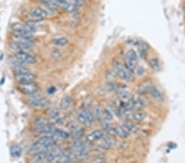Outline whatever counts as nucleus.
I'll use <instances>...</instances> for the list:
<instances>
[{
  "instance_id": "obj_1",
  "label": "nucleus",
  "mask_w": 185,
  "mask_h": 163,
  "mask_svg": "<svg viewBox=\"0 0 185 163\" xmlns=\"http://www.w3.org/2000/svg\"><path fill=\"white\" fill-rule=\"evenodd\" d=\"M9 61L13 64H33L37 62L35 56L26 52H17L16 54L10 55Z\"/></svg>"
},
{
  "instance_id": "obj_2",
  "label": "nucleus",
  "mask_w": 185,
  "mask_h": 163,
  "mask_svg": "<svg viewBox=\"0 0 185 163\" xmlns=\"http://www.w3.org/2000/svg\"><path fill=\"white\" fill-rule=\"evenodd\" d=\"M49 104L50 102L47 98L37 96V93L31 95V98L28 101V106L33 109L45 108V107H48Z\"/></svg>"
},
{
  "instance_id": "obj_3",
  "label": "nucleus",
  "mask_w": 185,
  "mask_h": 163,
  "mask_svg": "<svg viewBox=\"0 0 185 163\" xmlns=\"http://www.w3.org/2000/svg\"><path fill=\"white\" fill-rule=\"evenodd\" d=\"M17 89L20 92L24 95L31 96L39 92V86L35 83H26V84H19L17 86Z\"/></svg>"
},
{
  "instance_id": "obj_4",
  "label": "nucleus",
  "mask_w": 185,
  "mask_h": 163,
  "mask_svg": "<svg viewBox=\"0 0 185 163\" xmlns=\"http://www.w3.org/2000/svg\"><path fill=\"white\" fill-rule=\"evenodd\" d=\"M9 48L13 51L16 52V53H17V52H26V53H28V51L31 50L32 48H33V44L12 41L10 42Z\"/></svg>"
},
{
  "instance_id": "obj_5",
  "label": "nucleus",
  "mask_w": 185,
  "mask_h": 163,
  "mask_svg": "<svg viewBox=\"0 0 185 163\" xmlns=\"http://www.w3.org/2000/svg\"><path fill=\"white\" fill-rule=\"evenodd\" d=\"M14 78L16 83H18L19 84H26V83H35L36 76L30 72V73H26V74H16L14 76Z\"/></svg>"
},
{
  "instance_id": "obj_6",
  "label": "nucleus",
  "mask_w": 185,
  "mask_h": 163,
  "mask_svg": "<svg viewBox=\"0 0 185 163\" xmlns=\"http://www.w3.org/2000/svg\"><path fill=\"white\" fill-rule=\"evenodd\" d=\"M106 136V133L105 130H95V131L90 133L89 134H87L86 136V141L89 143H92L95 141L100 140L103 137H105Z\"/></svg>"
},
{
  "instance_id": "obj_7",
  "label": "nucleus",
  "mask_w": 185,
  "mask_h": 163,
  "mask_svg": "<svg viewBox=\"0 0 185 163\" xmlns=\"http://www.w3.org/2000/svg\"><path fill=\"white\" fill-rule=\"evenodd\" d=\"M118 77H120L121 79H123L124 81H126V82H131L133 79V74L132 72L127 69L125 67H123L121 69L117 72Z\"/></svg>"
},
{
  "instance_id": "obj_8",
  "label": "nucleus",
  "mask_w": 185,
  "mask_h": 163,
  "mask_svg": "<svg viewBox=\"0 0 185 163\" xmlns=\"http://www.w3.org/2000/svg\"><path fill=\"white\" fill-rule=\"evenodd\" d=\"M149 93L151 97H153L154 99L157 101H160L161 102L164 100V96H163L162 92L160 91V89L158 87L155 86H151V87L149 90Z\"/></svg>"
},
{
  "instance_id": "obj_9",
  "label": "nucleus",
  "mask_w": 185,
  "mask_h": 163,
  "mask_svg": "<svg viewBox=\"0 0 185 163\" xmlns=\"http://www.w3.org/2000/svg\"><path fill=\"white\" fill-rule=\"evenodd\" d=\"M117 144V141L115 138H114L113 137H106L105 138V141L104 143L101 145V147L103 149H108V148H111V147H114L116 146Z\"/></svg>"
},
{
  "instance_id": "obj_10",
  "label": "nucleus",
  "mask_w": 185,
  "mask_h": 163,
  "mask_svg": "<svg viewBox=\"0 0 185 163\" xmlns=\"http://www.w3.org/2000/svg\"><path fill=\"white\" fill-rule=\"evenodd\" d=\"M12 71L14 73L15 75H16V74L30 73V71H29L23 64H14L13 67H12Z\"/></svg>"
},
{
  "instance_id": "obj_11",
  "label": "nucleus",
  "mask_w": 185,
  "mask_h": 163,
  "mask_svg": "<svg viewBox=\"0 0 185 163\" xmlns=\"http://www.w3.org/2000/svg\"><path fill=\"white\" fill-rule=\"evenodd\" d=\"M92 114L93 116H94V119L95 120H96L97 122H100L102 121V110L101 109L100 107L99 106H94L92 109Z\"/></svg>"
},
{
  "instance_id": "obj_12",
  "label": "nucleus",
  "mask_w": 185,
  "mask_h": 163,
  "mask_svg": "<svg viewBox=\"0 0 185 163\" xmlns=\"http://www.w3.org/2000/svg\"><path fill=\"white\" fill-rule=\"evenodd\" d=\"M136 67H137V59L127 57L126 63H125V68L133 73L136 69Z\"/></svg>"
},
{
  "instance_id": "obj_13",
  "label": "nucleus",
  "mask_w": 185,
  "mask_h": 163,
  "mask_svg": "<svg viewBox=\"0 0 185 163\" xmlns=\"http://www.w3.org/2000/svg\"><path fill=\"white\" fill-rule=\"evenodd\" d=\"M72 103H73V98L71 96H65L61 100L59 107L61 110H67L70 107Z\"/></svg>"
},
{
  "instance_id": "obj_14",
  "label": "nucleus",
  "mask_w": 185,
  "mask_h": 163,
  "mask_svg": "<svg viewBox=\"0 0 185 163\" xmlns=\"http://www.w3.org/2000/svg\"><path fill=\"white\" fill-rule=\"evenodd\" d=\"M123 127L128 132V133H131V134H136L138 130V128L137 126L133 122L127 121L124 123L123 125Z\"/></svg>"
},
{
  "instance_id": "obj_15",
  "label": "nucleus",
  "mask_w": 185,
  "mask_h": 163,
  "mask_svg": "<svg viewBox=\"0 0 185 163\" xmlns=\"http://www.w3.org/2000/svg\"><path fill=\"white\" fill-rule=\"evenodd\" d=\"M38 1L40 3H41L42 4H44L48 8L49 11H50L52 13L57 9L58 6L54 3L53 0H38Z\"/></svg>"
},
{
  "instance_id": "obj_16",
  "label": "nucleus",
  "mask_w": 185,
  "mask_h": 163,
  "mask_svg": "<svg viewBox=\"0 0 185 163\" xmlns=\"http://www.w3.org/2000/svg\"><path fill=\"white\" fill-rule=\"evenodd\" d=\"M151 83L150 82H144L141 84L139 87H138V92L140 94H145V93L149 92V90L151 87Z\"/></svg>"
},
{
  "instance_id": "obj_17",
  "label": "nucleus",
  "mask_w": 185,
  "mask_h": 163,
  "mask_svg": "<svg viewBox=\"0 0 185 163\" xmlns=\"http://www.w3.org/2000/svg\"><path fill=\"white\" fill-rule=\"evenodd\" d=\"M84 115L86 116V125H91L95 121V119L93 116L92 112L91 111L88 109H85L84 110H82Z\"/></svg>"
},
{
  "instance_id": "obj_18",
  "label": "nucleus",
  "mask_w": 185,
  "mask_h": 163,
  "mask_svg": "<svg viewBox=\"0 0 185 163\" xmlns=\"http://www.w3.org/2000/svg\"><path fill=\"white\" fill-rule=\"evenodd\" d=\"M115 130H116V135H118L122 138H127L129 137V133L123 126H117L115 128Z\"/></svg>"
},
{
  "instance_id": "obj_19",
  "label": "nucleus",
  "mask_w": 185,
  "mask_h": 163,
  "mask_svg": "<svg viewBox=\"0 0 185 163\" xmlns=\"http://www.w3.org/2000/svg\"><path fill=\"white\" fill-rule=\"evenodd\" d=\"M133 100L135 108L142 109L145 106V101H144V100L142 99L141 96H133Z\"/></svg>"
},
{
  "instance_id": "obj_20",
  "label": "nucleus",
  "mask_w": 185,
  "mask_h": 163,
  "mask_svg": "<svg viewBox=\"0 0 185 163\" xmlns=\"http://www.w3.org/2000/svg\"><path fill=\"white\" fill-rule=\"evenodd\" d=\"M68 43V40L66 37H59V38L54 39L52 41V44L56 46H64V45H67Z\"/></svg>"
},
{
  "instance_id": "obj_21",
  "label": "nucleus",
  "mask_w": 185,
  "mask_h": 163,
  "mask_svg": "<svg viewBox=\"0 0 185 163\" xmlns=\"http://www.w3.org/2000/svg\"><path fill=\"white\" fill-rule=\"evenodd\" d=\"M35 163H46V152L45 151L40 152L39 153L35 154Z\"/></svg>"
},
{
  "instance_id": "obj_22",
  "label": "nucleus",
  "mask_w": 185,
  "mask_h": 163,
  "mask_svg": "<svg viewBox=\"0 0 185 163\" xmlns=\"http://www.w3.org/2000/svg\"><path fill=\"white\" fill-rule=\"evenodd\" d=\"M118 96L119 97V99L121 100L122 101H124V102L131 98L129 92H128V91H125V90H120V91H118Z\"/></svg>"
},
{
  "instance_id": "obj_23",
  "label": "nucleus",
  "mask_w": 185,
  "mask_h": 163,
  "mask_svg": "<svg viewBox=\"0 0 185 163\" xmlns=\"http://www.w3.org/2000/svg\"><path fill=\"white\" fill-rule=\"evenodd\" d=\"M11 154L14 157H19L22 155V148L18 145H14L11 147Z\"/></svg>"
},
{
  "instance_id": "obj_24",
  "label": "nucleus",
  "mask_w": 185,
  "mask_h": 163,
  "mask_svg": "<svg viewBox=\"0 0 185 163\" xmlns=\"http://www.w3.org/2000/svg\"><path fill=\"white\" fill-rule=\"evenodd\" d=\"M54 133L57 137H62V138H67L70 136V134L67 132H66L65 130H63V129H59V128H55Z\"/></svg>"
},
{
  "instance_id": "obj_25",
  "label": "nucleus",
  "mask_w": 185,
  "mask_h": 163,
  "mask_svg": "<svg viewBox=\"0 0 185 163\" xmlns=\"http://www.w3.org/2000/svg\"><path fill=\"white\" fill-rule=\"evenodd\" d=\"M83 136H84V129L82 128L77 129V131H75L74 133H72V137L74 140H81V138Z\"/></svg>"
},
{
  "instance_id": "obj_26",
  "label": "nucleus",
  "mask_w": 185,
  "mask_h": 163,
  "mask_svg": "<svg viewBox=\"0 0 185 163\" xmlns=\"http://www.w3.org/2000/svg\"><path fill=\"white\" fill-rule=\"evenodd\" d=\"M150 64L151 68L155 71H159L160 70V63H159V59H157V58H152L151 59L149 62Z\"/></svg>"
},
{
  "instance_id": "obj_27",
  "label": "nucleus",
  "mask_w": 185,
  "mask_h": 163,
  "mask_svg": "<svg viewBox=\"0 0 185 163\" xmlns=\"http://www.w3.org/2000/svg\"><path fill=\"white\" fill-rule=\"evenodd\" d=\"M102 118L105 119V120H107V121H110L113 119V114L112 112L108 110V109H105L102 111Z\"/></svg>"
},
{
  "instance_id": "obj_28",
  "label": "nucleus",
  "mask_w": 185,
  "mask_h": 163,
  "mask_svg": "<svg viewBox=\"0 0 185 163\" xmlns=\"http://www.w3.org/2000/svg\"><path fill=\"white\" fill-rule=\"evenodd\" d=\"M133 119L137 121H143L146 118V114L142 111H137L133 114Z\"/></svg>"
},
{
  "instance_id": "obj_29",
  "label": "nucleus",
  "mask_w": 185,
  "mask_h": 163,
  "mask_svg": "<svg viewBox=\"0 0 185 163\" xmlns=\"http://www.w3.org/2000/svg\"><path fill=\"white\" fill-rule=\"evenodd\" d=\"M134 108H135V106H134L133 100V98H130L124 104V110H126V111H132Z\"/></svg>"
},
{
  "instance_id": "obj_30",
  "label": "nucleus",
  "mask_w": 185,
  "mask_h": 163,
  "mask_svg": "<svg viewBox=\"0 0 185 163\" xmlns=\"http://www.w3.org/2000/svg\"><path fill=\"white\" fill-rule=\"evenodd\" d=\"M49 122L46 119L43 118V117H37L34 119V124L36 126H42V125H45L46 124H48Z\"/></svg>"
},
{
  "instance_id": "obj_31",
  "label": "nucleus",
  "mask_w": 185,
  "mask_h": 163,
  "mask_svg": "<svg viewBox=\"0 0 185 163\" xmlns=\"http://www.w3.org/2000/svg\"><path fill=\"white\" fill-rule=\"evenodd\" d=\"M77 8H78V7L68 2L67 5L65 7L64 10L67 11V12H68V13H75V12H77Z\"/></svg>"
},
{
  "instance_id": "obj_32",
  "label": "nucleus",
  "mask_w": 185,
  "mask_h": 163,
  "mask_svg": "<svg viewBox=\"0 0 185 163\" xmlns=\"http://www.w3.org/2000/svg\"><path fill=\"white\" fill-rule=\"evenodd\" d=\"M49 115L51 117V119L57 118L58 116H60V110L57 108L51 109V110L49 111Z\"/></svg>"
},
{
  "instance_id": "obj_33",
  "label": "nucleus",
  "mask_w": 185,
  "mask_h": 163,
  "mask_svg": "<svg viewBox=\"0 0 185 163\" xmlns=\"http://www.w3.org/2000/svg\"><path fill=\"white\" fill-rule=\"evenodd\" d=\"M50 55H51L52 58H54L55 59H60L62 57V52L58 49H54L51 51Z\"/></svg>"
},
{
  "instance_id": "obj_34",
  "label": "nucleus",
  "mask_w": 185,
  "mask_h": 163,
  "mask_svg": "<svg viewBox=\"0 0 185 163\" xmlns=\"http://www.w3.org/2000/svg\"><path fill=\"white\" fill-rule=\"evenodd\" d=\"M77 121L79 122L80 124H82V125H86V116L84 115L83 111L80 112L79 114L77 116Z\"/></svg>"
},
{
  "instance_id": "obj_35",
  "label": "nucleus",
  "mask_w": 185,
  "mask_h": 163,
  "mask_svg": "<svg viewBox=\"0 0 185 163\" xmlns=\"http://www.w3.org/2000/svg\"><path fill=\"white\" fill-rule=\"evenodd\" d=\"M106 87L109 91H111V92H114V91H117L118 89V86L114 82H109V83H107L106 85Z\"/></svg>"
},
{
  "instance_id": "obj_36",
  "label": "nucleus",
  "mask_w": 185,
  "mask_h": 163,
  "mask_svg": "<svg viewBox=\"0 0 185 163\" xmlns=\"http://www.w3.org/2000/svg\"><path fill=\"white\" fill-rule=\"evenodd\" d=\"M107 77L108 78H109L110 80H114V79H115L116 77H118V74H117V72L115 70H114V69H110V70H109L108 72H107Z\"/></svg>"
},
{
  "instance_id": "obj_37",
  "label": "nucleus",
  "mask_w": 185,
  "mask_h": 163,
  "mask_svg": "<svg viewBox=\"0 0 185 163\" xmlns=\"http://www.w3.org/2000/svg\"><path fill=\"white\" fill-rule=\"evenodd\" d=\"M53 1L58 7H61L63 8H65V7L67 6L68 3L67 0H53Z\"/></svg>"
},
{
  "instance_id": "obj_38",
  "label": "nucleus",
  "mask_w": 185,
  "mask_h": 163,
  "mask_svg": "<svg viewBox=\"0 0 185 163\" xmlns=\"http://www.w3.org/2000/svg\"><path fill=\"white\" fill-rule=\"evenodd\" d=\"M106 131V134L109 135V136H115L116 135V130H115V128L114 127H111V126H109L108 128H106L104 129Z\"/></svg>"
},
{
  "instance_id": "obj_39",
  "label": "nucleus",
  "mask_w": 185,
  "mask_h": 163,
  "mask_svg": "<svg viewBox=\"0 0 185 163\" xmlns=\"http://www.w3.org/2000/svg\"><path fill=\"white\" fill-rule=\"evenodd\" d=\"M67 128H68V130H70L72 133H74L75 131H77V129H79L80 127L77 125H76L75 123H70L69 125H67Z\"/></svg>"
},
{
  "instance_id": "obj_40",
  "label": "nucleus",
  "mask_w": 185,
  "mask_h": 163,
  "mask_svg": "<svg viewBox=\"0 0 185 163\" xmlns=\"http://www.w3.org/2000/svg\"><path fill=\"white\" fill-rule=\"evenodd\" d=\"M113 67H114V68H115V70L116 71V72H118V71L119 70V69H121L124 66L122 65V64L119 61L115 60L113 62Z\"/></svg>"
},
{
  "instance_id": "obj_41",
  "label": "nucleus",
  "mask_w": 185,
  "mask_h": 163,
  "mask_svg": "<svg viewBox=\"0 0 185 163\" xmlns=\"http://www.w3.org/2000/svg\"><path fill=\"white\" fill-rule=\"evenodd\" d=\"M127 57L137 59V54L136 53L135 50H128V52L127 53Z\"/></svg>"
},
{
  "instance_id": "obj_42",
  "label": "nucleus",
  "mask_w": 185,
  "mask_h": 163,
  "mask_svg": "<svg viewBox=\"0 0 185 163\" xmlns=\"http://www.w3.org/2000/svg\"><path fill=\"white\" fill-rule=\"evenodd\" d=\"M69 3H73L74 5H76V6L78 7L84 5V4H85V1H84V0H70Z\"/></svg>"
},
{
  "instance_id": "obj_43",
  "label": "nucleus",
  "mask_w": 185,
  "mask_h": 163,
  "mask_svg": "<svg viewBox=\"0 0 185 163\" xmlns=\"http://www.w3.org/2000/svg\"><path fill=\"white\" fill-rule=\"evenodd\" d=\"M136 73H137V76H142L145 73V69L142 66H139L136 68Z\"/></svg>"
},
{
  "instance_id": "obj_44",
  "label": "nucleus",
  "mask_w": 185,
  "mask_h": 163,
  "mask_svg": "<svg viewBox=\"0 0 185 163\" xmlns=\"http://www.w3.org/2000/svg\"><path fill=\"white\" fill-rule=\"evenodd\" d=\"M55 91H56L55 87H54V86H51V87H49L48 89V92L49 94H54V93L55 92Z\"/></svg>"
}]
</instances>
